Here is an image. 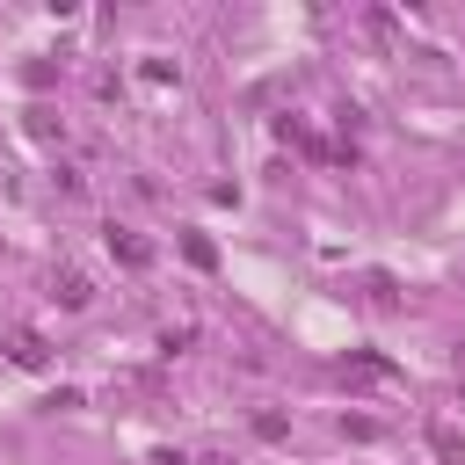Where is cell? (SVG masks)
Instances as JSON below:
<instances>
[{
    "mask_svg": "<svg viewBox=\"0 0 465 465\" xmlns=\"http://www.w3.org/2000/svg\"><path fill=\"white\" fill-rule=\"evenodd\" d=\"M51 298H58L65 312H87V305H94V276H87V269H73V262H65V269H51Z\"/></svg>",
    "mask_w": 465,
    "mask_h": 465,
    "instance_id": "1",
    "label": "cell"
},
{
    "mask_svg": "<svg viewBox=\"0 0 465 465\" xmlns=\"http://www.w3.org/2000/svg\"><path fill=\"white\" fill-rule=\"evenodd\" d=\"M109 254H116L124 269H145V262H153V247H145L131 225H109Z\"/></svg>",
    "mask_w": 465,
    "mask_h": 465,
    "instance_id": "2",
    "label": "cell"
},
{
    "mask_svg": "<svg viewBox=\"0 0 465 465\" xmlns=\"http://www.w3.org/2000/svg\"><path fill=\"white\" fill-rule=\"evenodd\" d=\"M7 356H15L22 371H44V356H51V349H44V334H36V327H15V334H7Z\"/></svg>",
    "mask_w": 465,
    "mask_h": 465,
    "instance_id": "3",
    "label": "cell"
},
{
    "mask_svg": "<svg viewBox=\"0 0 465 465\" xmlns=\"http://www.w3.org/2000/svg\"><path fill=\"white\" fill-rule=\"evenodd\" d=\"M363 29H371L378 44H400V15H385V7H371V15H363Z\"/></svg>",
    "mask_w": 465,
    "mask_h": 465,
    "instance_id": "4",
    "label": "cell"
},
{
    "mask_svg": "<svg viewBox=\"0 0 465 465\" xmlns=\"http://www.w3.org/2000/svg\"><path fill=\"white\" fill-rule=\"evenodd\" d=\"M167 80H182V73H174L167 58H145V87H167Z\"/></svg>",
    "mask_w": 465,
    "mask_h": 465,
    "instance_id": "5",
    "label": "cell"
},
{
    "mask_svg": "<svg viewBox=\"0 0 465 465\" xmlns=\"http://www.w3.org/2000/svg\"><path fill=\"white\" fill-rule=\"evenodd\" d=\"M429 443H436V450H443V458H450V465H465V443H458V436H450V429H436V436H429Z\"/></svg>",
    "mask_w": 465,
    "mask_h": 465,
    "instance_id": "6",
    "label": "cell"
},
{
    "mask_svg": "<svg viewBox=\"0 0 465 465\" xmlns=\"http://www.w3.org/2000/svg\"><path fill=\"white\" fill-rule=\"evenodd\" d=\"M458 400H465V363H458Z\"/></svg>",
    "mask_w": 465,
    "mask_h": 465,
    "instance_id": "7",
    "label": "cell"
}]
</instances>
